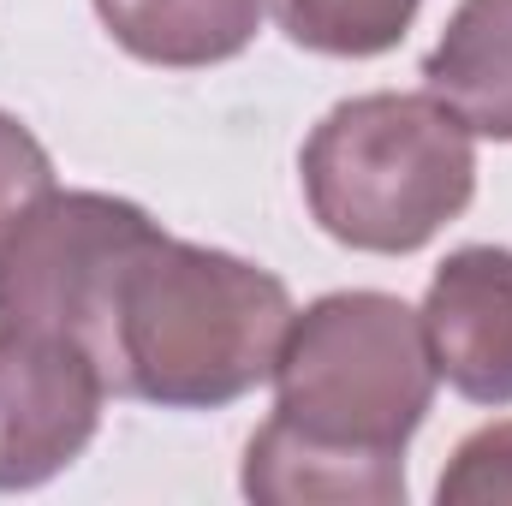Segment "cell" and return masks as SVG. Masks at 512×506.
I'll return each mask as SVG.
<instances>
[{"label": "cell", "instance_id": "cell-11", "mask_svg": "<svg viewBox=\"0 0 512 506\" xmlns=\"http://www.w3.org/2000/svg\"><path fill=\"white\" fill-rule=\"evenodd\" d=\"M441 506H489L512 501V423H483L459 441L453 465L441 471Z\"/></svg>", "mask_w": 512, "mask_h": 506}, {"label": "cell", "instance_id": "cell-12", "mask_svg": "<svg viewBox=\"0 0 512 506\" xmlns=\"http://www.w3.org/2000/svg\"><path fill=\"white\" fill-rule=\"evenodd\" d=\"M54 191V161L36 143V131L0 108V245L18 233V221Z\"/></svg>", "mask_w": 512, "mask_h": 506}, {"label": "cell", "instance_id": "cell-5", "mask_svg": "<svg viewBox=\"0 0 512 506\" xmlns=\"http://www.w3.org/2000/svg\"><path fill=\"white\" fill-rule=\"evenodd\" d=\"M108 393L78 340L0 322V495L60 477L96 441Z\"/></svg>", "mask_w": 512, "mask_h": 506}, {"label": "cell", "instance_id": "cell-10", "mask_svg": "<svg viewBox=\"0 0 512 506\" xmlns=\"http://www.w3.org/2000/svg\"><path fill=\"white\" fill-rule=\"evenodd\" d=\"M417 6L423 0H268V12L298 48L334 60H376L399 48Z\"/></svg>", "mask_w": 512, "mask_h": 506}, {"label": "cell", "instance_id": "cell-9", "mask_svg": "<svg viewBox=\"0 0 512 506\" xmlns=\"http://www.w3.org/2000/svg\"><path fill=\"white\" fill-rule=\"evenodd\" d=\"M108 36L143 66H221L256 42L268 0H96Z\"/></svg>", "mask_w": 512, "mask_h": 506}, {"label": "cell", "instance_id": "cell-2", "mask_svg": "<svg viewBox=\"0 0 512 506\" xmlns=\"http://www.w3.org/2000/svg\"><path fill=\"white\" fill-rule=\"evenodd\" d=\"M298 173L304 203L334 245L411 256L471 209L477 137L429 90H376L322 114V126L304 137Z\"/></svg>", "mask_w": 512, "mask_h": 506}, {"label": "cell", "instance_id": "cell-8", "mask_svg": "<svg viewBox=\"0 0 512 506\" xmlns=\"http://www.w3.org/2000/svg\"><path fill=\"white\" fill-rule=\"evenodd\" d=\"M423 90L447 102L471 137L512 143V0H459L423 60Z\"/></svg>", "mask_w": 512, "mask_h": 506}, {"label": "cell", "instance_id": "cell-1", "mask_svg": "<svg viewBox=\"0 0 512 506\" xmlns=\"http://www.w3.org/2000/svg\"><path fill=\"white\" fill-rule=\"evenodd\" d=\"M292 316L298 310L280 274L155 233L108 298L96 364L126 399H149L161 411H221L274 381Z\"/></svg>", "mask_w": 512, "mask_h": 506}, {"label": "cell", "instance_id": "cell-3", "mask_svg": "<svg viewBox=\"0 0 512 506\" xmlns=\"http://www.w3.org/2000/svg\"><path fill=\"white\" fill-rule=\"evenodd\" d=\"M423 316L393 292H328L292 316L274 364V417L310 441L405 459L435 405Z\"/></svg>", "mask_w": 512, "mask_h": 506}, {"label": "cell", "instance_id": "cell-4", "mask_svg": "<svg viewBox=\"0 0 512 506\" xmlns=\"http://www.w3.org/2000/svg\"><path fill=\"white\" fill-rule=\"evenodd\" d=\"M161 233L149 209L108 191H48L0 245V322L66 334L96 358L126 262Z\"/></svg>", "mask_w": 512, "mask_h": 506}, {"label": "cell", "instance_id": "cell-7", "mask_svg": "<svg viewBox=\"0 0 512 506\" xmlns=\"http://www.w3.org/2000/svg\"><path fill=\"white\" fill-rule=\"evenodd\" d=\"M245 495L262 506H399L405 459L310 441L292 423L268 417L245 447Z\"/></svg>", "mask_w": 512, "mask_h": 506}, {"label": "cell", "instance_id": "cell-6", "mask_svg": "<svg viewBox=\"0 0 512 506\" xmlns=\"http://www.w3.org/2000/svg\"><path fill=\"white\" fill-rule=\"evenodd\" d=\"M423 340L435 376L471 405H512V251L465 245L423 292Z\"/></svg>", "mask_w": 512, "mask_h": 506}]
</instances>
